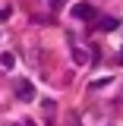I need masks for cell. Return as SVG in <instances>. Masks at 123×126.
Segmentation results:
<instances>
[{
	"mask_svg": "<svg viewBox=\"0 0 123 126\" xmlns=\"http://www.w3.org/2000/svg\"><path fill=\"white\" fill-rule=\"evenodd\" d=\"M73 16L82 19V22H92V19H95V6H88V3H76V6H73Z\"/></svg>",
	"mask_w": 123,
	"mask_h": 126,
	"instance_id": "6da1fadb",
	"label": "cell"
},
{
	"mask_svg": "<svg viewBox=\"0 0 123 126\" xmlns=\"http://www.w3.org/2000/svg\"><path fill=\"white\" fill-rule=\"evenodd\" d=\"M117 25H120V19H114V16H107V19H98V22H95V29H101V32H114Z\"/></svg>",
	"mask_w": 123,
	"mask_h": 126,
	"instance_id": "7a4b0ae2",
	"label": "cell"
},
{
	"mask_svg": "<svg viewBox=\"0 0 123 126\" xmlns=\"http://www.w3.org/2000/svg\"><path fill=\"white\" fill-rule=\"evenodd\" d=\"M0 66H3V69H13V66H16V57L3 50V54H0Z\"/></svg>",
	"mask_w": 123,
	"mask_h": 126,
	"instance_id": "3957f363",
	"label": "cell"
},
{
	"mask_svg": "<svg viewBox=\"0 0 123 126\" xmlns=\"http://www.w3.org/2000/svg\"><path fill=\"white\" fill-rule=\"evenodd\" d=\"M32 94H35V88H32L29 82H19V98H22V101H29Z\"/></svg>",
	"mask_w": 123,
	"mask_h": 126,
	"instance_id": "277c9868",
	"label": "cell"
},
{
	"mask_svg": "<svg viewBox=\"0 0 123 126\" xmlns=\"http://www.w3.org/2000/svg\"><path fill=\"white\" fill-rule=\"evenodd\" d=\"M73 57H76V63H85V60H88V54H85V50H73Z\"/></svg>",
	"mask_w": 123,
	"mask_h": 126,
	"instance_id": "5b68a950",
	"label": "cell"
},
{
	"mask_svg": "<svg viewBox=\"0 0 123 126\" xmlns=\"http://www.w3.org/2000/svg\"><path fill=\"white\" fill-rule=\"evenodd\" d=\"M10 19V6H0V22H6Z\"/></svg>",
	"mask_w": 123,
	"mask_h": 126,
	"instance_id": "8992f818",
	"label": "cell"
}]
</instances>
